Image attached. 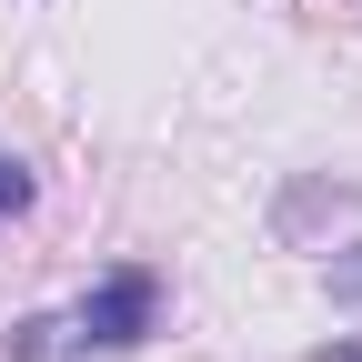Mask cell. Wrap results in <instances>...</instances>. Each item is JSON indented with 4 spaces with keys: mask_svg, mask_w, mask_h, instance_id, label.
I'll use <instances>...</instances> for the list:
<instances>
[{
    "mask_svg": "<svg viewBox=\"0 0 362 362\" xmlns=\"http://www.w3.org/2000/svg\"><path fill=\"white\" fill-rule=\"evenodd\" d=\"M312 362H362V332H342V342H322Z\"/></svg>",
    "mask_w": 362,
    "mask_h": 362,
    "instance_id": "obj_5",
    "label": "cell"
},
{
    "mask_svg": "<svg viewBox=\"0 0 362 362\" xmlns=\"http://www.w3.org/2000/svg\"><path fill=\"white\" fill-rule=\"evenodd\" d=\"M51 352H61V312H30L0 332V362H51Z\"/></svg>",
    "mask_w": 362,
    "mask_h": 362,
    "instance_id": "obj_2",
    "label": "cell"
},
{
    "mask_svg": "<svg viewBox=\"0 0 362 362\" xmlns=\"http://www.w3.org/2000/svg\"><path fill=\"white\" fill-rule=\"evenodd\" d=\"M30 202H40V171H30L21 151H0V232H11V221H21Z\"/></svg>",
    "mask_w": 362,
    "mask_h": 362,
    "instance_id": "obj_3",
    "label": "cell"
},
{
    "mask_svg": "<svg viewBox=\"0 0 362 362\" xmlns=\"http://www.w3.org/2000/svg\"><path fill=\"white\" fill-rule=\"evenodd\" d=\"M322 292H332L342 312H362V242H352V252H332V272H322Z\"/></svg>",
    "mask_w": 362,
    "mask_h": 362,
    "instance_id": "obj_4",
    "label": "cell"
},
{
    "mask_svg": "<svg viewBox=\"0 0 362 362\" xmlns=\"http://www.w3.org/2000/svg\"><path fill=\"white\" fill-rule=\"evenodd\" d=\"M151 332H161V272L151 262L101 272V282L61 312V352H141Z\"/></svg>",
    "mask_w": 362,
    "mask_h": 362,
    "instance_id": "obj_1",
    "label": "cell"
}]
</instances>
